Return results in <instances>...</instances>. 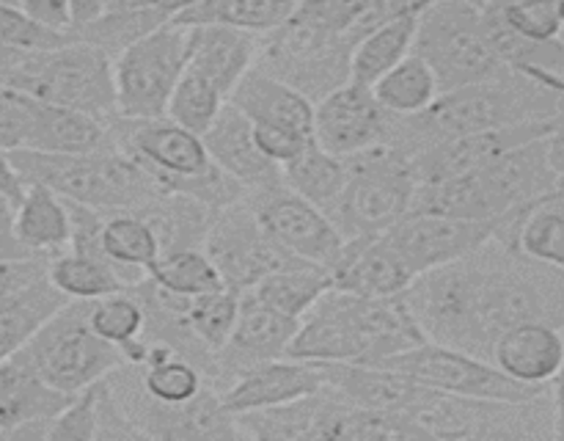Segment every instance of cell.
<instances>
[{
    "label": "cell",
    "instance_id": "f907efd6",
    "mask_svg": "<svg viewBox=\"0 0 564 441\" xmlns=\"http://www.w3.org/2000/svg\"><path fill=\"white\" fill-rule=\"evenodd\" d=\"M108 11V0H69V17L72 28H80L94 22Z\"/></svg>",
    "mask_w": 564,
    "mask_h": 441
},
{
    "label": "cell",
    "instance_id": "5bb4252c",
    "mask_svg": "<svg viewBox=\"0 0 564 441\" xmlns=\"http://www.w3.org/2000/svg\"><path fill=\"white\" fill-rule=\"evenodd\" d=\"M391 125L394 116L380 108L372 86L347 80L314 103L312 138L336 158H352L386 143Z\"/></svg>",
    "mask_w": 564,
    "mask_h": 441
},
{
    "label": "cell",
    "instance_id": "836d02e7",
    "mask_svg": "<svg viewBox=\"0 0 564 441\" xmlns=\"http://www.w3.org/2000/svg\"><path fill=\"white\" fill-rule=\"evenodd\" d=\"M248 290L268 306L301 320L330 290V273L319 265L292 262L259 279Z\"/></svg>",
    "mask_w": 564,
    "mask_h": 441
},
{
    "label": "cell",
    "instance_id": "1f68e13d",
    "mask_svg": "<svg viewBox=\"0 0 564 441\" xmlns=\"http://www.w3.org/2000/svg\"><path fill=\"white\" fill-rule=\"evenodd\" d=\"M372 94L380 108L389 110L391 116L408 119V116L424 114L441 97V88L427 61L411 53L372 83Z\"/></svg>",
    "mask_w": 564,
    "mask_h": 441
},
{
    "label": "cell",
    "instance_id": "603a6c76",
    "mask_svg": "<svg viewBox=\"0 0 564 441\" xmlns=\"http://www.w3.org/2000/svg\"><path fill=\"white\" fill-rule=\"evenodd\" d=\"M427 6L430 3L405 6V9L386 17L383 22H378L369 33H364L350 55V80L361 83V86H372L380 75H386L391 66H397L405 55H411L419 22H422Z\"/></svg>",
    "mask_w": 564,
    "mask_h": 441
},
{
    "label": "cell",
    "instance_id": "11a10c76",
    "mask_svg": "<svg viewBox=\"0 0 564 441\" xmlns=\"http://www.w3.org/2000/svg\"><path fill=\"white\" fill-rule=\"evenodd\" d=\"M264 3H273V6H279V9H284V11H290V14H295L297 6H301L303 0H264Z\"/></svg>",
    "mask_w": 564,
    "mask_h": 441
},
{
    "label": "cell",
    "instance_id": "60d3db41",
    "mask_svg": "<svg viewBox=\"0 0 564 441\" xmlns=\"http://www.w3.org/2000/svg\"><path fill=\"white\" fill-rule=\"evenodd\" d=\"M99 424V380L69 397L64 408L50 419L47 441H97Z\"/></svg>",
    "mask_w": 564,
    "mask_h": 441
},
{
    "label": "cell",
    "instance_id": "2e32d148",
    "mask_svg": "<svg viewBox=\"0 0 564 441\" xmlns=\"http://www.w3.org/2000/svg\"><path fill=\"white\" fill-rule=\"evenodd\" d=\"M72 395L55 391L20 353L0 362V439H44L47 424Z\"/></svg>",
    "mask_w": 564,
    "mask_h": 441
},
{
    "label": "cell",
    "instance_id": "30bf717a",
    "mask_svg": "<svg viewBox=\"0 0 564 441\" xmlns=\"http://www.w3.org/2000/svg\"><path fill=\"white\" fill-rule=\"evenodd\" d=\"M383 367H394L411 375L419 384L457 397H485V400H529L551 386H529L501 373L490 358L474 356L460 347L422 342V345L383 358Z\"/></svg>",
    "mask_w": 564,
    "mask_h": 441
},
{
    "label": "cell",
    "instance_id": "7402d4cb",
    "mask_svg": "<svg viewBox=\"0 0 564 441\" xmlns=\"http://www.w3.org/2000/svg\"><path fill=\"white\" fill-rule=\"evenodd\" d=\"M257 33L240 31V28L231 25H198L193 28L187 66L202 72L229 99V94L235 92L242 75L257 64Z\"/></svg>",
    "mask_w": 564,
    "mask_h": 441
},
{
    "label": "cell",
    "instance_id": "5b68a950",
    "mask_svg": "<svg viewBox=\"0 0 564 441\" xmlns=\"http://www.w3.org/2000/svg\"><path fill=\"white\" fill-rule=\"evenodd\" d=\"M413 53L435 72L441 94L512 72L490 39L485 3L471 0H433L419 22Z\"/></svg>",
    "mask_w": 564,
    "mask_h": 441
},
{
    "label": "cell",
    "instance_id": "91938a15",
    "mask_svg": "<svg viewBox=\"0 0 564 441\" xmlns=\"http://www.w3.org/2000/svg\"><path fill=\"white\" fill-rule=\"evenodd\" d=\"M560 198H562V202H564V196H560Z\"/></svg>",
    "mask_w": 564,
    "mask_h": 441
},
{
    "label": "cell",
    "instance_id": "3957f363",
    "mask_svg": "<svg viewBox=\"0 0 564 441\" xmlns=\"http://www.w3.org/2000/svg\"><path fill=\"white\" fill-rule=\"evenodd\" d=\"M240 435L268 441H391L419 439L402 413H380L356 406L330 386L262 411L237 413Z\"/></svg>",
    "mask_w": 564,
    "mask_h": 441
},
{
    "label": "cell",
    "instance_id": "f6af8a7d",
    "mask_svg": "<svg viewBox=\"0 0 564 441\" xmlns=\"http://www.w3.org/2000/svg\"><path fill=\"white\" fill-rule=\"evenodd\" d=\"M33 22L53 31H72V17H69V0H14Z\"/></svg>",
    "mask_w": 564,
    "mask_h": 441
},
{
    "label": "cell",
    "instance_id": "d6a6232c",
    "mask_svg": "<svg viewBox=\"0 0 564 441\" xmlns=\"http://www.w3.org/2000/svg\"><path fill=\"white\" fill-rule=\"evenodd\" d=\"M347 176H350L347 160L325 152L314 138L297 158L281 165V182L323 209H328L339 198L347 185Z\"/></svg>",
    "mask_w": 564,
    "mask_h": 441
},
{
    "label": "cell",
    "instance_id": "7bdbcfd3",
    "mask_svg": "<svg viewBox=\"0 0 564 441\" xmlns=\"http://www.w3.org/2000/svg\"><path fill=\"white\" fill-rule=\"evenodd\" d=\"M39 99L17 92V88L0 86V147L9 152L25 149L31 141L33 121H36Z\"/></svg>",
    "mask_w": 564,
    "mask_h": 441
},
{
    "label": "cell",
    "instance_id": "ac0fdd59",
    "mask_svg": "<svg viewBox=\"0 0 564 441\" xmlns=\"http://www.w3.org/2000/svg\"><path fill=\"white\" fill-rule=\"evenodd\" d=\"M564 358V329L545 320H521L496 336L490 362L529 386H551Z\"/></svg>",
    "mask_w": 564,
    "mask_h": 441
},
{
    "label": "cell",
    "instance_id": "4316f807",
    "mask_svg": "<svg viewBox=\"0 0 564 441\" xmlns=\"http://www.w3.org/2000/svg\"><path fill=\"white\" fill-rule=\"evenodd\" d=\"M99 248L121 270L127 284L147 279V270L160 257V243L152 226L138 209L102 213L99 224Z\"/></svg>",
    "mask_w": 564,
    "mask_h": 441
},
{
    "label": "cell",
    "instance_id": "4dcf8cb0",
    "mask_svg": "<svg viewBox=\"0 0 564 441\" xmlns=\"http://www.w3.org/2000/svg\"><path fill=\"white\" fill-rule=\"evenodd\" d=\"M138 213L152 226L160 243V254H165L176 251V248H202L215 209L185 193H169V196L149 202L147 207H138Z\"/></svg>",
    "mask_w": 564,
    "mask_h": 441
},
{
    "label": "cell",
    "instance_id": "277c9868",
    "mask_svg": "<svg viewBox=\"0 0 564 441\" xmlns=\"http://www.w3.org/2000/svg\"><path fill=\"white\" fill-rule=\"evenodd\" d=\"M419 439H554V397L551 389L529 400H485L457 397L424 386L405 411Z\"/></svg>",
    "mask_w": 564,
    "mask_h": 441
},
{
    "label": "cell",
    "instance_id": "f1b7e54d",
    "mask_svg": "<svg viewBox=\"0 0 564 441\" xmlns=\"http://www.w3.org/2000/svg\"><path fill=\"white\" fill-rule=\"evenodd\" d=\"M44 276L69 301H97V298L130 287L108 257L94 251H77V248H64L61 254L50 257Z\"/></svg>",
    "mask_w": 564,
    "mask_h": 441
},
{
    "label": "cell",
    "instance_id": "f35d334b",
    "mask_svg": "<svg viewBox=\"0 0 564 441\" xmlns=\"http://www.w3.org/2000/svg\"><path fill=\"white\" fill-rule=\"evenodd\" d=\"M237 309H240V292L231 290V287H220V290L191 298L187 325L209 353H218L235 331Z\"/></svg>",
    "mask_w": 564,
    "mask_h": 441
},
{
    "label": "cell",
    "instance_id": "b9f144b4",
    "mask_svg": "<svg viewBox=\"0 0 564 441\" xmlns=\"http://www.w3.org/2000/svg\"><path fill=\"white\" fill-rule=\"evenodd\" d=\"M72 39V31H53L39 22H33L25 11L17 3H3L0 0V44L11 50H22V53H33V50H50L61 47Z\"/></svg>",
    "mask_w": 564,
    "mask_h": 441
},
{
    "label": "cell",
    "instance_id": "4fadbf2b",
    "mask_svg": "<svg viewBox=\"0 0 564 441\" xmlns=\"http://www.w3.org/2000/svg\"><path fill=\"white\" fill-rule=\"evenodd\" d=\"M383 237L411 268V273L419 276L482 248L490 237H496V224L411 209Z\"/></svg>",
    "mask_w": 564,
    "mask_h": 441
},
{
    "label": "cell",
    "instance_id": "cb8c5ba5",
    "mask_svg": "<svg viewBox=\"0 0 564 441\" xmlns=\"http://www.w3.org/2000/svg\"><path fill=\"white\" fill-rule=\"evenodd\" d=\"M14 215V235L33 257H55L72 240V218L64 198L47 185L25 182V193L11 207Z\"/></svg>",
    "mask_w": 564,
    "mask_h": 441
},
{
    "label": "cell",
    "instance_id": "52a82bcc",
    "mask_svg": "<svg viewBox=\"0 0 564 441\" xmlns=\"http://www.w3.org/2000/svg\"><path fill=\"white\" fill-rule=\"evenodd\" d=\"M345 160L350 176L345 191L325 213L345 240L386 235L413 207V160L391 143H380Z\"/></svg>",
    "mask_w": 564,
    "mask_h": 441
},
{
    "label": "cell",
    "instance_id": "9c48e42d",
    "mask_svg": "<svg viewBox=\"0 0 564 441\" xmlns=\"http://www.w3.org/2000/svg\"><path fill=\"white\" fill-rule=\"evenodd\" d=\"M193 25L169 20L113 58V97L119 119L165 116L171 92L185 72Z\"/></svg>",
    "mask_w": 564,
    "mask_h": 441
},
{
    "label": "cell",
    "instance_id": "6f0895ef",
    "mask_svg": "<svg viewBox=\"0 0 564 441\" xmlns=\"http://www.w3.org/2000/svg\"><path fill=\"white\" fill-rule=\"evenodd\" d=\"M0 204H9V202H6V198H3V196H0Z\"/></svg>",
    "mask_w": 564,
    "mask_h": 441
},
{
    "label": "cell",
    "instance_id": "9a60e30c",
    "mask_svg": "<svg viewBox=\"0 0 564 441\" xmlns=\"http://www.w3.org/2000/svg\"><path fill=\"white\" fill-rule=\"evenodd\" d=\"M301 320L259 301L251 290L240 292V309L229 342L215 353L213 389L224 391L253 364L284 358Z\"/></svg>",
    "mask_w": 564,
    "mask_h": 441
},
{
    "label": "cell",
    "instance_id": "d6986e66",
    "mask_svg": "<svg viewBox=\"0 0 564 441\" xmlns=\"http://www.w3.org/2000/svg\"><path fill=\"white\" fill-rule=\"evenodd\" d=\"M202 138L209 160L226 176L240 182L246 193L262 191V187L279 185L281 182V169L273 160L264 158L262 149L257 147V138H253L251 121L231 103L220 108V114L215 116V121Z\"/></svg>",
    "mask_w": 564,
    "mask_h": 441
},
{
    "label": "cell",
    "instance_id": "7c38bea8",
    "mask_svg": "<svg viewBox=\"0 0 564 441\" xmlns=\"http://www.w3.org/2000/svg\"><path fill=\"white\" fill-rule=\"evenodd\" d=\"M246 198L264 232L286 254H292L301 262L319 265L328 273L339 262L347 240L323 207L297 196L284 182L262 187V191H248Z\"/></svg>",
    "mask_w": 564,
    "mask_h": 441
},
{
    "label": "cell",
    "instance_id": "e575fe53",
    "mask_svg": "<svg viewBox=\"0 0 564 441\" xmlns=\"http://www.w3.org/2000/svg\"><path fill=\"white\" fill-rule=\"evenodd\" d=\"M147 276L165 292L182 298H196L226 287L204 248H176V251L160 254Z\"/></svg>",
    "mask_w": 564,
    "mask_h": 441
},
{
    "label": "cell",
    "instance_id": "ab89813d",
    "mask_svg": "<svg viewBox=\"0 0 564 441\" xmlns=\"http://www.w3.org/2000/svg\"><path fill=\"white\" fill-rule=\"evenodd\" d=\"M494 6L501 22L523 42L551 44L564 36L556 0H499Z\"/></svg>",
    "mask_w": 564,
    "mask_h": 441
},
{
    "label": "cell",
    "instance_id": "ba28073f",
    "mask_svg": "<svg viewBox=\"0 0 564 441\" xmlns=\"http://www.w3.org/2000/svg\"><path fill=\"white\" fill-rule=\"evenodd\" d=\"M17 353L44 384L64 395H77L127 367L124 353L88 325V301H66Z\"/></svg>",
    "mask_w": 564,
    "mask_h": 441
},
{
    "label": "cell",
    "instance_id": "7a4b0ae2",
    "mask_svg": "<svg viewBox=\"0 0 564 441\" xmlns=\"http://www.w3.org/2000/svg\"><path fill=\"white\" fill-rule=\"evenodd\" d=\"M17 171L25 182H39L58 193L66 202L86 204L99 213L138 209L160 198L163 193L152 182L141 163L127 158L110 143L108 149L88 154H53L14 149Z\"/></svg>",
    "mask_w": 564,
    "mask_h": 441
},
{
    "label": "cell",
    "instance_id": "ee69618b",
    "mask_svg": "<svg viewBox=\"0 0 564 441\" xmlns=\"http://www.w3.org/2000/svg\"><path fill=\"white\" fill-rule=\"evenodd\" d=\"M253 138H257V147L262 149V154L268 160H273L275 165L290 163L292 158L306 149V143L312 141V136H303V132L292 130V127H281V125H253Z\"/></svg>",
    "mask_w": 564,
    "mask_h": 441
},
{
    "label": "cell",
    "instance_id": "6da1fadb",
    "mask_svg": "<svg viewBox=\"0 0 564 441\" xmlns=\"http://www.w3.org/2000/svg\"><path fill=\"white\" fill-rule=\"evenodd\" d=\"M108 130L110 143L141 163L163 196L185 193L218 213L220 207L237 202L246 193L240 182L226 176L209 160L204 138L171 121L169 116H154V119L116 116Z\"/></svg>",
    "mask_w": 564,
    "mask_h": 441
},
{
    "label": "cell",
    "instance_id": "f5cc1de1",
    "mask_svg": "<svg viewBox=\"0 0 564 441\" xmlns=\"http://www.w3.org/2000/svg\"><path fill=\"white\" fill-rule=\"evenodd\" d=\"M108 11H127V14L160 11V0H108ZM160 14H163V11H160Z\"/></svg>",
    "mask_w": 564,
    "mask_h": 441
},
{
    "label": "cell",
    "instance_id": "8992f818",
    "mask_svg": "<svg viewBox=\"0 0 564 441\" xmlns=\"http://www.w3.org/2000/svg\"><path fill=\"white\" fill-rule=\"evenodd\" d=\"M6 86L39 103L80 110L105 125L116 119L113 61L75 36L61 47L20 53Z\"/></svg>",
    "mask_w": 564,
    "mask_h": 441
},
{
    "label": "cell",
    "instance_id": "8fae6325",
    "mask_svg": "<svg viewBox=\"0 0 564 441\" xmlns=\"http://www.w3.org/2000/svg\"><path fill=\"white\" fill-rule=\"evenodd\" d=\"M202 248L215 262L224 284L237 292L248 290L284 265L301 262L264 232L246 193L213 215Z\"/></svg>",
    "mask_w": 564,
    "mask_h": 441
},
{
    "label": "cell",
    "instance_id": "d4e9b609",
    "mask_svg": "<svg viewBox=\"0 0 564 441\" xmlns=\"http://www.w3.org/2000/svg\"><path fill=\"white\" fill-rule=\"evenodd\" d=\"M132 369L143 395L160 406H187L209 386L204 369L169 342H149L143 364Z\"/></svg>",
    "mask_w": 564,
    "mask_h": 441
},
{
    "label": "cell",
    "instance_id": "816d5d0a",
    "mask_svg": "<svg viewBox=\"0 0 564 441\" xmlns=\"http://www.w3.org/2000/svg\"><path fill=\"white\" fill-rule=\"evenodd\" d=\"M551 397H554V439L564 441V358L560 373L551 380Z\"/></svg>",
    "mask_w": 564,
    "mask_h": 441
},
{
    "label": "cell",
    "instance_id": "db71d44e",
    "mask_svg": "<svg viewBox=\"0 0 564 441\" xmlns=\"http://www.w3.org/2000/svg\"><path fill=\"white\" fill-rule=\"evenodd\" d=\"M196 3L198 0H160V11H163L169 20H174V17L185 14V11L193 9Z\"/></svg>",
    "mask_w": 564,
    "mask_h": 441
},
{
    "label": "cell",
    "instance_id": "e0dca14e",
    "mask_svg": "<svg viewBox=\"0 0 564 441\" xmlns=\"http://www.w3.org/2000/svg\"><path fill=\"white\" fill-rule=\"evenodd\" d=\"M323 386L325 378L317 364L284 356L253 364L235 384H229L220 391L218 400L224 411L237 417V413L284 406V402L312 395V391L323 389Z\"/></svg>",
    "mask_w": 564,
    "mask_h": 441
},
{
    "label": "cell",
    "instance_id": "c3c4849f",
    "mask_svg": "<svg viewBox=\"0 0 564 441\" xmlns=\"http://www.w3.org/2000/svg\"><path fill=\"white\" fill-rule=\"evenodd\" d=\"M22 193H25V180H22L20 171H17L9 149L0 147V196L14 207L22 198Z\"/></svg>",
    "mask_w": 564,
    "mask_h": 441
},
{
    "label": "cell",
    "instance_id": "8d00e7d4",
    "mask_svg": "<svg viewBox=\"0 0 564 441\" xmlns=\"http://www.w3.org/2000/svg\"><path fill=\"white\" fill-rule=\"evenodd\" d=\"M226 103L229 99L213 80H207L202 72L185 66L174 92H171L169 105H165V116L185 127V130L204 136Z\"/></svg>",
    "mask_w": 564,
    "mask_h": 441
},
{
    "label": "cell",
    "instance_id": "680465c9",
    "mask_svg": "<svg viewBox=\"0 0 564 441\" xmlns=\"http://www.w3.org/2000/svg\"><path fill=\"white\" fill-rule=\"evenodd\" d=\"M3 3H14V0H3Z\"/></svg>",
    "mask_w": 564,
    "mask_h": 441
},
{
    "label": "cell",
    "instance_id": "d590c367",
    "mask_svg": "<svg viewBox=\"0 0 564 441\" xmlns=\"http://www.w3.org/2000/svg\"><path fill=\"white\" fill-rule=\"evenodd\" d=\"M516 251L532 262L564 273V202L549 198L523 215L516 232Z\"/></svg>",
    "mask_w": 564,
    "mask_h": 441
},
{
    "label": "cell",
    "instance_id": "bcb514c9",
    "mask_svg": "<svg viewBox=\"0 0 564 441\" xmlns=\"http://www.w3.org/2000/svg\"><path fill=\"white\" fill-rule=\"evenodd\" d=\"M44 268H47V259L44 257H25L11 259V262H0V298L20 290V287L31 284L39 276H44Z\"/></svg>",
    "mask_w": 564,
    "mask_h": 441
},
{
    "label": "cell",
    "instance_id": "ffe728a7",
    "mask_svg": "<svg viewBox=\"0 0 564 441\" xmlns=\"http://www.w3.org/2000/svg\"><path fill=\"white\" fill-rule=\"evenodd\" d=\"M416 279L383 235L347 240L339 262L330 268V287L364 298L402 295Z\"/></svg>",
    "mask_w": 564,
    "mask_h": 441
},
{
    "label": "cell",
    "instance_id": "9f6ffc18",
    "mask_svg": "<svg viewBox=\"0 0 564 441\" xmlns=\"http://www.w3.org/2000/svg\"><path fill=\"white\" fill-rule=\"evenodd\" d=\"M556 14H560V22H562V33H564V0H556Z\"/></svg>",
    "mask_w": 564,
    "mask_h": 441
},
{
    "label": "cell",
    "instance_id": "f546056e",
    "mask_svg": "<svg viewBox=\"0 0 564 441\" xmlns=\"http://www.w3.org/2000/svg\"><path fill=\"white\" fill-rule=\"evenodd\" d=\"M69 301L61 295L47 276H39L31 284L20 287V290L9 292L0 298V362L14 356L33 334L39 325L58 312L64 303Z\"/></svg>",
    "mask_w": 564,
    "mask_h": 441
},
{
    "label": "cell",
    "instance_id": "484cf974",
    "mask_svg": "<svg viewBox=\"0 0 564 441\" xmlns=\"http://www.w3.org/2000/svg\"><path fill=\"white\" fill-rule=\"evenodd\" d=\"M110 147V130L105 121L80 110L39 103L31 141L25 149L53 154H88Z\"/></svg>",
    "mask_w": 564,
    "mask_h": 441
},
{
    "label": "cell",
    "instance_id": "7dc6e473",
    "mask_svg": "<svg viewBox=\"0 0 564 441\" xmlns=\"http://www.w3.org/2000/svg\"><path fill=\"white\" fill-rule=\"evenodd\" d=\"M33 257L22 248V243L14 235V215H11V204H0V262H11V259Z\"/></svg>",
    "mask_w": 564,
    "mask_h": 441
},
{
    "label": "cell",
    "instance_id": "74e56055",
    "mask_svg": "<svg viewBox=\"0 0 564 441\" xmlns=\"http://www.w3.org/2000/svg\"><path fill=\"white\" fill-rule=\"evenodd\" d=\"M163 22H169V17L160 14V11H138V14L105 11L102 17H97V20L88 22V25L72 28V36L91 44V47L102 50V53L113 61L121 50L130 47L132 42L147 36L149 31H154V28L163 25Z\"/></svg>",
    "mask_w": 564,
    "mask_h": 441
},
{
    "label": "cell",
    "instance_id": "44dd1931",
    "mask_svg": "<svg viewBox=\"0 0 564 441\" xmlns=\"http://www.w3.org/2000/svg\"><path fill=\"white\" fill-rule=\"evenodd\" d=\"M229 103L253 125H281L312 136L314 103L290 83L251 66L229 94Z\"/></svg>",
    "mask_w": 564,
    "mask_h": 441
},
{
    "label": "cell",
    "instance_id": "83f0119b",
    "mask_svg": "<svg viewBox=\"0 0 564 441\" xmlns=\"http://www.w3.org/2000/svg\"><path fill=\"white\" fill-rule=\"evenodd\" d=\"M88 325L94 329V334L119 347L130 367H141L149 353V342L143 336L147 334V312L130 287L88 301Z\"/></svg>",
    "mask_w": 564,
    "mask_h": 441
},
{
    "label": "cell",
    "instance_id": "681fc988",
    "mask_svg": "<svg viewBox=\"0 0 564 441\" xmlns=\"http://www.w3.org/2000/svg\"><path fill=\"white\" fill-rule=\"evenodd\" d=\"M545 149H549V163L556 174V187L560 196H564V114L556 116L554 127L545 136Z\"/></svg>",
    "mask_w": 564,
    "mask_h": 441
}]
</instances>
